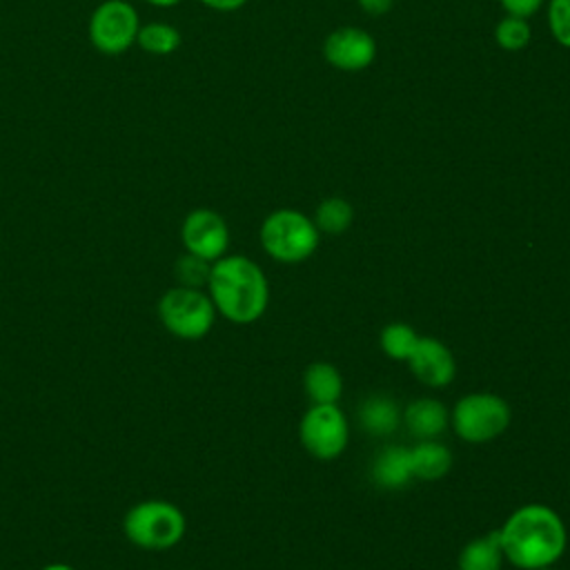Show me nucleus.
Here are the masks:
<instances>
[{"label": "nucleus", "mask_w": 570, "mask_h": 570, "mask_svg": "<svg viewBox=\"0 0 570 570\" xmlns=\"http://www.w3.org/2000/svg\"><path fill=\"white\" fill-rule=\"evenodd\" d=\"M410 456H412L414 479H421V481H439L452 468L450 448L436 439L416 441V445L410 448Z\"/></svg>", "instance_id": "15"}, {"label": "nucleus", "mask_w": 570, "mask_h": 570, "mask_svg": "<svg viewBox=\"0 0 570 570\" xmlns=\"http://www.w3.org/2000/svg\"><path fill=\"white\" fill-rule=\"evenodd\" d=\"M537 570H554V566H546V568H537Z\"/></svg>", "instance_id": "29"}, {"label": "nucleus", "mask_w": 570, "mask_h": 570, "mask_svg": "<svg viewBox=\"0 0 570 570\" xmlns=\"http://www.w3.org/2000/svg\"><path fill=\"white\" fill-rule=\"evenodd\" d=\"M419 341V334L412 325L407 323H390L381 330V336H379V343H381V350L392 358V361H407L414 345Z\"/></svg>", "instance_id": "20"}, {"label": "nucleus", "mask_w": 570, "mask_h": 570, "mask_svg": "<svg viewBox=\"0 0 570 570\" xmlns=\"http://www.w3.org/2000/svg\"><path fill=\"white\" fill-rule=\"evenodd\" d=\"M216 307L207 292L198 287H169L158 301V318L165 330L185 341H198L209 334L216 321Z\"/></svg>", "instance_id": "6"}, {"label": "nucleus", "mask_w": 570, "mask_h": 570, "mask_svg": "<svg viewBox=\"0 0 570 570\" xmlns=\"http://www.w3.org/2000/svg\"><path fill=\"white\" fill-rule=\"evenodd\" d=\"M401 421L405 425V430L416 436V441L423 439H436L445 432L448 423H450V412L445 410V405L432 396H421V399H412L403 412H401Z\"/></svg>", "instance_id": "12"}, {"label": "nucleus", "mask_w": 570, "mask_h": 570, "mask_svg": "<svg viewBox=\"0 0 570 570\" xmlns=\"http://www.w3.org/2000/svg\"><path fill=\"white\" fill-rule=\"evenodd\" d=\"M136 42L151 56H169L180 47V31L167 22H147L138 29Z\"/></svg>", "instance_id": "19"}, {"label": "nucleus", "mask_w": 570, "mask_h": 570, "mask_svg": "<svg viewBox=\"0 0 570 570\" xmlns=\"http://www.w3.org/2000/svg\"><path fill=\"white\" fill-rule=\"evenodd\" d=\"M499 2L508 16H517V18H530L543 4V0H499Z\"/></svg>", "instance_id": "24"}, {"label": "nucleus", "mask_w": 570, "mask_h": 570, "mask_svg": "<svg viewBox=\"0 0 570 570\" xmlns=\"http://www.w3.org/2000/svg\"><path fill=\"white\" fill-rule=\"evenodd\" d=\"M512 419L508 401L494 392H470L463 394L452 412L450 423L456 436L465 443H488L501 436Z\"/></svg>", "instance_id": "5"}, {"label": "nucleus", "mask_w": 570, "mask_h": 570, "mask_svg": "<svg viewBox=\"0 0 570 570\" xmlns=\"http://www.w3.org/2000/svg\"><path fill=\"white\" fill-rule=\"evenodd\" d=\"M358 425L374 436H390L401 425V407L387 394H372L358 405Z\"/></svg>", "instance_id": "14"}, {"label": "nucleus", "mask_w": 570, "mask_h": 570, "mask_svg": "<svg viewBox=\"0 0 570 570\" xmlns=\"http://www.w3.org/2000/svg\"><path fill=\"white\" fill-rule=\"evenodd\" d=\"M207 294L216 312L236 325L258 321L269 303L265 272L243 254H225L212 263Z\"/></svg>", "instance_id": "2"}, {"label": "nucleus", "mask_w": 570, "mask_h": 570, "mask_svg": "<svg viewBox=\"0 0 570 570\" xmlns=\"http://www.w3.org/2000/svg\"><path fill=\"white\" fill-rule=\"evenodd\" d=\"M314 225L318 232L323 234H332V236H338L343 234L352 220H354V209L352 205L341 198V196H330V198H323L314 212Z\"/></svg>", "instance_id": "18"}, {"label": "nucleus", "mask_w": 570, "mask_h": 570, "mask_svg": "<svg viewBox=\"0 0 570 570\" xmlns=\"http://www.w3.org/2000/svg\"><path fill=\"white\" fill-rule=\"evenodd\" d=\"M205 7L216 9V11H236L240 9L247 0H200Z\"/></svg>", "instance_id": "26"}, {"label": "nucleus", "mask_w": 570, "mask_h": 570, "mask_svg": "<svg viewBox=\"0 0 570 570\" xmlns=\"http://www.w3.org/2000/svg\"><path fill=\"white\" fill-rule=\"evenodd\" d=\"M298 436L307 454L318 461H332L345 452L350 425L336 403H312L298 423Z\"/></svg>", "instance_id": "7"}, {"label": "nucleus", "mask_w": 570, "mask_h": 570, "mask_svg": "<svg viewBox=\"0 0 570 570\" xmlns=\"http://www.w3.org/2000/svg\"><path fill=\"white\" fill-rule=\"evenodd\" d=\"M394 0H358V7L370 16H383L392 9Z\"/></svg>", "instance_id": "25"}, {"label": "nucleus", "mask_w": 570, "mask_h": 570, "mask_svg": "<svg viewBox=\"0 0 570 570\" xmlns=\"http://www.w3.org/2000/svg\"><path fill=\"white\" fill-rule=\"evenodd\" d=\"M494 40L505 51H521L530 42V24L525 18L505 16L494 29Z\"/></svg>", "instance_id": "21"}, {"label": "nucleus", "mask_w": 570, "mask_h": 570, "mask_svg": "<svg viewBox=\"0 0 570 570\" xmlns=\"http://www.w3.org/2000/svg\"><path fill=\"white\" fill-rule=\"evenodd\" d=\"M503 557L519 570L554 566L568 546L563 519L546 503L517 508L499 528Z\"/></svg>", "instance_id": "1"}, {"label": "nucleus", "mask_w": 570, "mask_h": 570, "mask_svg": "<svg viewBox=\"0 0 570 570\" xmlns=\"http://www.w3.org/2000/svg\"><path fill=\"white\" fill-rule=\"evenodd\" d=\"M407 365L412 374L428 387H448L456 374V361L452 350L434 338V336H419Z\"/></svg>", "instance_id": "11"}, {"label": "nucleus", "mask_w": 570, "mask_h": 570, "mask_svg": "<svg viewBox=\"0 0 570 570\" xmlns=\"http://www.w3.org/2000/svg\"><path fill=\"white\" fill-rule=\"evenodd\" d=\"M42 570H73V568L67 566V563H49V566H45Z\"/></svg>", "instance_id": "28"}, {"label": "nucleus", "mask_w": 570, "mask_h": 570, "mask_svg": "<svg viewBox=\"0 0 570 570\" xmlns=\"http://www.w3.org/2000/svg\"><path fill=\"white\" fill-rule=\"evenodd\" d=\"M372 479L379 488H385V490L405 488L414 479L410 448L390 443L383 450H379L372 463Z\"/></svg>", "instance_id": "13"}, {"label": "nucleus", "mask_w": 570, "mask_h": 570, "mask_svg": "<svg viewBox=\"0 0 570 570\" xmlns=\"http://www.w3.org/2000/svg\"><path fill=\"white\" fill-rule=\"evenodd\" d=\"M149 4H154V7H160V9H167V7H174V4H178L180 0H147Z\"/></svg>", "instance_id": "27"}, {"label": "nucleus", "mask_w": 570, "mask_h": 570, "mask_svg": "<svg viewBox=\"0 0 570 570\" xmlns=\"http://www.w3.org/2000/svg\"><path fill=\"white\" fill-rule=\"evenodd\" d=\"M325 60L341 71H361L376 58V40L361 27H338L323 42Z\"/></svg>", "instance_id": "10"}, {"label": "nucleus", "mask_w": 570, "mask_h": 570, "mask_svg": "<svg viewBox=\"0 0 570 570\" xmlns=\"http://www.w3.org/2000/svg\"><path fill=\"white\" fill-rule=\"evenodd\" d=\"M303 390L312 403H338L343 394V376L336 365L327 361H316L307 365L303 374Z\"/></svg>", "instance_id": "17"}, {"label": "nucleus", "mask_w": 570, "mask_h": 570, "mask_svg": "<svg viewBox=\"0 0 570 570\" xmlns=\"http://www.w3.org/2000/svg\"><path fill=\"white\" fill-rule=\"evenodd\" d=\"M180 240L187 254L214 263L225 256L229 247V227L218 212L198 207L185 216L180 227Z\"/></svg>", "instance_id": "9"}, {"label": "nucleus", "mask_w": 570, "mask_h": 570, "mask_svg": "<svg viewBox=\"0 0 570 570\" xmlns=\"http://www.w3.org/2000/svg\"><path fill=\"white\" fill-rule=\"evenodd\" d=\"M138 29V13L125 0H105L89 18V40L100 53L107 56L125 53L136 42Z\"/></svg>", "instance_id": "8"}, {"label": "nucleus", "mask_w": 570, "mask_h": 570, "mask_svg": "<svg viewBox=\"0 0 570 570\" xmlns=\"http://www.w3.org/2000/svg\"><path fill=\"white\" fill-rule=\"evenodd\" d=\"M183 510L163 499H147L131 505L122 519L125 537L142 550H169L185 537Z\"/></svg>", "instance_id": "4"}, {"label": "nucleus", "mask_w": 570, "mask_h": 570, "mask_svg": "<svg viewBox=\"0 0 570 570\" xmlns=\"http://www.w3.org/2000/svg\"><path fill=\"white\" fill-rule=\"evenodd\" d=\"M548 27L552 38L570 49V0H550L548 2Z\"/></svg>", "instance_id": "23"}, {"label": "nucleus", "mask_w": 570, "mask_h": 570, "mask_svg": "<svg viewBox=\"0 0 570 570\" xmlns=\"http://www.w3.org/2000/svg\"><path fill=\"white\" fill-rule=\"evenodd\" d=\"M258 240L269 258L292 265L307 261L316 252L321 232L307 214L283 207L265 216L258 229Z\"/></svg>", "instance_id": "3"}, {"label": "nucleus", "mask_w": 570, "mask_h": 570, "mask_svg": "<svg viewBox=\"0 0 570 570\" xmlns=\"http://www.w3.org/2000/svg\"><path fill=\"white\" fill-rule=\"evenodd\" d=\"M503 559L505 557H503L499 530H492V532L470 539L461 548L456 568L459 570H501Z\"/></svg>", "instance_id": "16"}, {"label": "nucleus", "mask_w": 570, "mask_h": 570, "mask_svg": "<svg viewBox=\"0 0 570 570\" xmlns=\"http://www.w3.org/2000/svg\"><path fill=\"white\" fill-rule=\"evenodd\" d=\"M209 269H212V263L205 261V258H198L194 254H183L178 261H176V278H178V285H185V287H207V278H209Z\"/></svg>", "instance_id": "22"}]
</instances>
